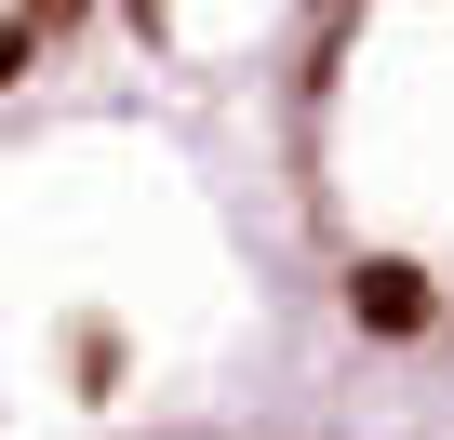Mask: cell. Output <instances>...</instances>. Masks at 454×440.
Here are the masks:
<instances>
[{
	"mask_svg": "<svg viewBox=\"0 0 454 440\" xmlns=\"http://www.w3.org/2000/svg\"><path fill=\"white\" fill-rule=\"evenodd\" d=\"M27 27H41V41H54V27H81V0H27Z\"/></svg>",
	"mask_w": 454,
	"mask_h": 440,
	"instance_id": "1",
	"label": "cell"
}]
</instances>
